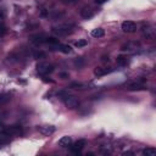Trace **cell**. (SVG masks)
Returning <instances> with one entry per match:
<instances>
[{
  "label": "cell",
  "instance_id": "1",
  "mask_svg": "<svg viewBox=\"0 0 156 156\" xmlns=\"http://www.w3.org/2000/svg\"><path fill=\"white\" fill-rule=\"evenodd\" d=\"M73 28H74L73 24H67V23L58 24V26L52 28V33L57 37H66V35H68L73 32Z\"/></svg>",
  "mask_w": 156,
  "mask_h": 156
},
{
  "label": "cell",
  "instance_id": "2",
  "mask_svg": "<svg viewBox=\"0 0 156 156\" xmlns=\"http://www.w3.org/2000/svg\"><path fill=\"white\" fill-rule=\"evenodd\" d=\"M0 133L6 134L7 136H15V135H21L23 134V128L21 126H11V127H4Z\"/></svg>",
  "mask_w": 156,
  "mask_h": 156
},
{
  "label": "cell",
  "instance_id": "3",
  "mask_svg": "<svg viewBox=\"0 0 156 156\" xmlns=\"http://www.w3.org/2000/svg\"><path fill=\"white\" fill-rule=\"evenodd\" d=\"M37 71L39 74L41 76H46L49 73H51L54 71V66L49 62H45V61H40L37 63Z\"/></svg>",
  "mask_w": 156,
  "mask_h": 156
},
{
  "label": "cell",
  "instance_id": "4",
  "mask_svg": "<svg viewBox=\"0 0 156 156\" xmlns=\"http://www.w3.org/2000/svg\"><path fill=\"white\" fill-rule=\"evenodd\" d=\"M62 101L65 102V105H66L68 108H76V107H78V105H79L78 98H76L74 95H71L69 93L62 98Z\"/></svg>",
  "mask_w": 156,
  "mask_h": 156
},
{
  "label": "cell",
  "instance_id": "5",
  "mask_svg": "<svg viewBox=\"0 0 156 156\" xmlns=\"http://www.w3.org/2000/svg\"><path fill=\"white\" fill-rule=\"evenodd\" d=\"M121 28L124 33H134L136 30V23L133 21H124L122 23Z\"/></svg>",
  "mask_w": 156,
  "mask_h": 156
},
{
  "label": "cell",
  "instance_id": "6",
  "mask_svg": "<svg viewBox=\"0 0 156 156\" xmlns=\"http://www.w3.org/2000/svg\"><path fill=\"white\" fill-rule=\"evenodd\" d=\"M87 145V140L85 139H78L74 144H73V146H71V151L73 152V154H79L82 150H83V147Z\"/></svg>",
  "mask_w": 156,
  "mask_h": 156
},
{
  "label": "cell",
  "instance_id": "7",
  "mask_svg": "<svg viewBox=\"0 0 156 156\" xmlns=\"http://www.w3.org/2000/svg\"><path fill=\"white\" fill-rule=\"evenodd\" d=\"M46 35L45 34H35V35H32L30 37V41L34 44V45H41V44H44L45 41H46Z\"/></svg>",
  "mask_w": 156,
  "mask_h": 156
},
{
  "label": "cell",
  "instance_id": "8",
  "mask_svg": "<svg viewBox=\"0 0 156 156\" xmlns=\"http://www.w3.org/2000/svg\"><path fill=\"white\" fill-rule=\"evenodd\" d=\"M143 34H144V37H146V39H152L155 37V29H154V27L147 23L146 26L143 27Z\"/></svg>",
  "mask_w": 156,
  "mask_h": 156
},
{
  "label": "cell",
  "instance_id": "9",
  "mask_svg": "<svg viewBox=\"0 0 156 156\" xmlns=\"http://www.w3.org/2000/svg\"><path fill=\"white\" fill-rule=\"evenodd\" d=\"M112 71H113V68H111V67H96L94 69V74L96 77H102V76H106V74L111 73Z\"/></svg>",
  "mask_w": 156,
  "mask_h": 156
},
{
  "label": "cell",
  "instance_id": "10",
  "mask_svg": "<svg viewBox=\"0 0 156 156\" xmlns=\"http://www.w3.org/2000/svg\"><path fill=\"white\" fill-rule=\"evenodd\" d=\"M38 130L43 135H46L48 136V135H51L52 133H55L56 128L54 126H40V127H38Z\"/></svg>",
  "mask_w": 156,
  "mask_h": 156
},
{
  "label": "cell",
  "instance_id": "11",
  "mask_svg": "<svg viewBox=\"0 0 156 156\" xmlns=\"http://www.w3.org/2000/svg\"><path fill=\"white\" fill-rule=\"evenodd\" d=\"M69 88L76 89V90H87V89H90V87L88 84L82 83V82H72L69 84Z\"/></svg>",
  "mask_w": 156,
  "mask_h": 156
},
{
  "label": "cell",
  "instance_id": "12",
  "mask_svg": "<svg viewBox=\"0 0 156 156\" xmlns=\"http://www.w3.org/2000/svg\"><path fill=\"white\" fill-rule=\"evenodd\" d=\"M94 15H95V11H94L93 9H90V7H84V9L80 10V16H82L83 18H85V20L91 18Z\"/></svg>",
  "mask_w": 156,
  "mask_h": 156
},
{
  "label": "cell",
  "instance_id": "13",
  "mask_svg": "<svg viewBox=\"0 0 156 156\" xmlns=\"http://www.w3.org/2000/svg\"><path fill=\"white\" fill-rule=\"evenodd\" d=\"M57 144H58V146H61V147H68V146L72 145V138L68 136V135H65V136L60 138V140H58Z\"/></svg>",
  "mask_w": 156,
  "mask_h": 156
},
{
  "label": "cell",
  "instance_id": "14",
  "mask_svg": "<svg viewBox=\"0 0 156 156\" xmlns=\"http://www.w3.org/2000/svg\"><path fill=\"white\" fill-rule=\"evenodd\" d=\"M145 89V85L141 83V82H136V83H132L128 85V90L130 91H136V90H144Z\"/></svg>",
  "mask_w": 156,
  "mask_h": 156
},
{
  "label": "cell",
  "instance_id": "15",
  "mask_svg": "<svg viewBox=\"0 0 156 156\" xmlns=\"http://www.w3.org/2000/svg\"><path fill=\"white\" fill-rule=\"evenodd\" d=\"M136 48H138V44H136V43H127V44L122 45L121 50H122V51H133V50H135Z\"/></svg>",
  "mask_w": 156,
  "mask_h": 156
},
{
  "label": "cell",
  "instance_id": "16",
  "mask_svg": "<svg viewBox=\"0 0 156 156\" xmlns=\"http://www.w3.org/2000/svg\"><path fill=\"white\" fill-rule=\"evenodd\" d=\"M105 35V30L102 29V28H95V29H93L91 30V37H94V38H102Z\"/></svg>",
  "mask_w": 156,
  "mask_h": 156
},
{
  "label": "cell",
  "instance_id": "17",
  "mask_svg": "<svg viewBox=\"0 0 156 156\" xmlns=\"http://www.w3.org/2000/svg\"><path fill=\"white\" fill-rule=\"evenodd\" d=\"M45 44H49L50 46L55 48V46H57V45L60 44V40H58L57 38H55V37H48V38H46V41H45Z\"/></svg>",
  "mask_w": 156,
  "mask_h": 156
},
{
  "label": "cell",
  "instance_id": "18",
  "mask_svg": "<svg viewBox=\"0 0 156 156\" xmlns=\"http://www.w3.org/2000/svg\"><path fill=\"white\" fill-rule=\"evenodd\" d=\"M57 49L61 51V52H63V54H69L71 51H72V48L69 46V45H67V44H58L57 45Z\"/></svg>",
  "mask_w": 156,
  "mask_h": 156
},
{
  "label": "cell",
  "instance_id": "19",
  "mask_svg": "<svg viewBox=\"0 0 156 156\" xmlns=\"http://www.w3.org/2000/svg\"><path fill=\"white\" fill-rule=\"evenodd\" d=\"M143 155L144 156H155L156 155V149L151 147V146H147L143 150Z\"/></svg>",
  "mask_w": 156,
  "mask_h": 156
},
{
  "label": "cell",
  "instance_id": "20",
  "mask_svg": "<svg viewBox=\"0 0 156 156\" xmlns=\"http://www.w3.org/2000/svg\"><path fill=\"white\" fill-rule=\"evenodd\" d=\"M33 57H34V58H37V60L46 58V52H44V51H41V50L34 51V52H33Z\"/></svg>",
  "mask_w": 156,
  "mask_h": 156
},
{
  "label": "cell",
  "instance_id": "21",
  "mask_svg": "<svg viewBox=\"0 0 156 156\" xmlns=\"http://www.w3.org/2000/svg\"><path fill=\"white\" fill-rule=\"evenodd\" d=\"M84 63H85V61H84L83 57H76V58H74V66H76L77 68H82V67L84 66Z\"/></svg>",
  "mask_w": 156,
  "mask_h": 156
},
{
  "label": "cell",
  "instance_id": "22",
  "mask_svg": "<svg viewBox=\"0 0 156 156\" xmlns=\"http://www.w3.org/2000/svg\"><path fill=\"white\" fill-rule=\"evenodd\" d=\"M116 62H117V65H119V66H127L128 60H127V57H124V56H118V57L116 58Z\"/></svg>",
  "mask_w": 156,
  "mask_h": 156
},
{
  "label": "cell",
  "instance_id": "23",
  "mask_svg": "<svg viewBox=\"0 0 156 156\" xmlns=\"http://www.w3.org/2000/svg\"><path fill=\"white\" fill-rule=\"evenodd\" d=\"M87 45H88V40H87V39H79L78 41L74 43V46H76V48H84V46H87Z\"/></svg>",
  "mask_w": 156,
  "mask_h": 156
},
{
  "label": "cell",
  "instance_id": "24",
  "mask_svg": "<svg viewBox=\"0 0 156 156\" xmlns=\"http://www.w3.org/2000/svg\"><path fill=\"white\" fill-rule=\"evenodd\" d=\"M9 141H10L9 136H7L6 134H4V133H0V146H1V145H5V144H7Z\"/></svg>",
  "mask_w": 156,
  "mask_h": 156
},
{
  "label": "cell",
  "instance_id": "25",
  "mask_svg": "<svg viewBox=\"0 0 156 156\" xmlns=\"http://www.w3.org/2000/svg\"><path fill=\"white\" fill-rule=\"evenodd\" d=\"M10 100V95L9 94H2L0 95V102H6Z\"/></svg>",
  "mask_w": 156,
  "mask_h": 156
},
{
  "label": "cell",
  "instance_id": "26",
  "mask_svg": "<svg viewBox=\"0 0 156 156\" xmlns=\"http://www.w3.org/2000/svg\"><path fill=\"white\" fill-rule=\"evenodd\" d=\"M5 33H6V27H5L4 23H0V34L2 35V34H5Z\"/></svg>",
  "mask_w": 156,
  "mask_h": 156
},
{
  "label": "cell",
  "instance_id": "27",
  "mask_svg": "<svg viewBox=\"0 0 156 156\" xmlns=\"http://www.w3.org/2000/svg\"><path fill=\"white\" fill-rule=\"evenodd\" d=\"M4 18H5V15H4V12L0 10V23H4Z\"/></svg>",
  "mask_w": 156,
  "mask_h": 156
},
{
  "label": "cell",
  "instance_id": "28",
  "mask_svg": "<svg viewBox=\"0 0 156 156\" xmlns=\"http://www.w3.org/2000/svg\"><path fill=\"white\" fill-rule=\"evenodd\" d=\"M60 77L62 79H66V78H68V73H60Z\"/></svg>",
  "mask_w": 156,
  "mask_h": 156
},
{
  "label": "cell",
  "instance_id": "29",
  "mask_svg": "<svg viewBox=\"0 0 156 156\" xmlns=\"http://www.w3.org/2000/svg\"><path fill=\"white\" fill-rule=\"evenodd\" d=\"M123 155H124V156H127V155H134V154H133V151H124V152H123Z\"/></svg>",
  "mask_w": 156,
  "mask_h": 156
},
{
  "label": "cell",
  "instance_id": "30",
  "mask_svg": "<svg viewBox=\"0 0 156 156\" xmlns=\"http://www.w3.org/2000/svg\"><path fill=\"white\" fill-rule=\"evenodd\" d=\"M105 1H107V0H95V2H98V4H102Z\"/></svg>",
  "mask_w": 156,
  "mask_h": 156
},
{
  "label": "cell",
  "instance_id": "31",
  "mask_svg": "<svg viewBox=\"0 0 156 156\" xmlns=\"http://www.w3.org/2000/svg\"><path fill=\"white\" fill-rule=\"evenodd\" d=\"M65 1H68V2H74V1H77V0H65Z\"/></svg>",
  "mask_w": 156,
  "mask_h": 156
},
{
  "label": "cell",
  "instance_id": "32",
  "mask_svg": "<svg viewBox=\"0 0 156 156\" xmlns=\"http://www.w3.org/2000/svg\"><path fill=\"white\" fill-rule=\"evenodd\" d=\"M4 127H5V126H2V124H1V123H0V130H1V129H2V128H4Z\"/></svg>",
  "mask_w": 156,
  "mask_h": 156
}]
</instances>
